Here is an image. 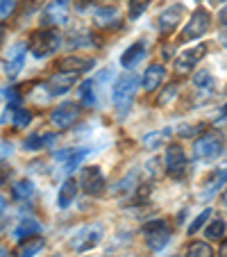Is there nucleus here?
<instances>
[{
  "mask_svg": "<svg viewBox=\"0 0 227 257\" xmlns=\"http://www.w3.org/2000/svg\"><path fill=\"white\" fill-rule=\"evenodd\" d=\"M222 151H225V141H222V137L218 132H204L193 144V157L202 162L216 160V157L222 155Z\"/></svg>",
  "mask_w": 227,
  "mask_h": 257,
  "instance_id": "obj_3",
  "label": "nucleus"
},
{
  "mask_svg": "<svg viewBox=\"0 0 227 257\" xmlns=\"http://www.w3.org/2000/svg\"><path fill=\"white\" fill-rule=\"evenodd\" d=\"M25 55H28V46L25 44H14L10 46V53L5 59V73L7 78H16L25 64Z\"/></svg>",
  "mask_w": 227,
  "mask_h": 257,
  "instance_id": "obj_12",
  "label": "nucleus"
},
{
  "mask_svg": "<svg viewBox=\"0 0 227 257\" xmlns=\"http://www.w3.org/2000/svg\"><path fill=\"white\" fill-rule=\"evenodd\" d=\"M204 55H207V46L204 44H198V46H193V48L184 50V53H179V57L175 59V71H177L179 75H186V73L193 71L195 64H198Z\"/></svg>",
  "mask_w": 227,
  "mask_h": 257,
  "instance_id": "obj_10",
  "label": "nucleus"
},
{
  "mask_svg": "<svg viewBox=\"0 0 227 257\" xmlns=\"http://www.w3.org/2000/svg\"><path fill=\"white\" fill-rule=\"evenodd\" d=\"M170 137V130H159V132H150L143 137V148L145 151H157L161 144H166Z\"/></svg>",
  "mask_w": 227,
  "mask_h": 257,
  "instance_id": "obj_24",
  "label": "nucleus"
},
{
  "mask_svg": "<svg viewBox=\"0 0 227 257\" xmlns=\"http://www.w3.org/2000/svg\"><path fill=\"white\" fill-rule=\"evenodd\" d=\"M220 257H227V241L220 246Z\"/></svg>",
  "mask_w": 227,
  "mask_h": 257,
  "instance_id": "obj_43",
  "label": "nucleus"
},
{
  "mask_svg": "<svg viewBox=\"0 0 227 257\" xmlns=\"http://www.w3.org/2000/svg\"><path fill=\"white\" fill-rule=\"evenodd\" d=\"M164 164H166V173L170 178H184L188 169V160L186 153L179 144H168L166 146V155H164Z\"/></svg>",
  "mask_w": 227,
  "mask_h": 257,
  "instance_id": "obj_7",
  "label": "nucleus"
},
{
  "mask_svg": "<svg viewBox=\"0 0 227 257\" xmlns=\"http://www.w3.org/2000/svg\"><path fill=\"white\" fill-rule=\"evenodd\" d=\"M193 84L198 89H211L213 87V78H211V73L209 71H198L193 75Z\"/></svg>",
  "mask_w": 227,
  "mask_h": 257,
  "instance_id": "obj_30",
  "label": "nucleus"
},
{
  "mask_svg": "<svg viewBox=\"0 0 227 257\" xmlns=\"http://www.w3.org/2000/svg\"><path fill=\"white\" fill-rule=\"evenodd\" d=\"M143 234H145V241H148L150 250H161V248L168 246V241H170V228L164 218H155V221L145 223Z\"/></svg>",
  "mask_w": 227,
  "mask_h": 257,
  "instance_id": "obj_5",
  "label": "nucleus"
},
{
  "mask_svg": "<svg viewBox=\"0 0 227 257\" xmlns=\"http://www.w3.org/2000/svg\"><path fill=\"white\" fill-rule=\"evenodd\" d=\"M32 194H34V185L30 180H21V182H16V185L12 187V196H14L16 200H25Z\"/></svg>",
  "mask_w": 227,
  "mask_h": 257,
  "instance_id": "obj_28",
  "label": "nucleus"
},
{
  "mask_svg": "<svg viewBox=\"0 0 227 257\" xmlns=\"http://www.w3.org/2000/svg\"><path fill=\"white\" fill-rule=\"evenodd\" d=\"M55 144V135H46V132H34V135H30L28 139L23 141V148L30 153L34 151H41V148H50V146Z\"/></svg>",
  "mask_w": 227,
  "mask_h": 257,
  "instance_id": "obj_22",
  "label": "nucleus"
},
{
  "mask_svg": "<svg viewBox=\"0 0 227 257\" xmlns=\"http://www.w3.org/2000/svg\"><path fill=\"white\" fill-rule=\"evenodd\" d=\"M164 78H166V68L161 64H150L145 68L143 78H141V87H143V91H155L164 82Z\"/></svg>",
  "mask_w": 227,
  "mask_h": 257,
  "instance_id": "obj_14",
  "label": "nucleus"
},
{
  "mask_svg": "<svg viewBox=\"0 0 227 257\" xmlns=\"http://www.w3.org/2000/svg\"><path fill=\"white\" fill-rule=\"evenodd\" d=\"M55 3H59V5H64V7H66L68 3H71V0H55Z\"/></svg>",
  "mask_w": 227,
  "mask_h": 257,
  "instance_id": "obj_46",
  "label": "nucleus"
},
{
  "mask_svg": "<svg viewBox=\"0 0 227 257\" xmlns=\"http://www.w3.org/2000/svg\"><path fill=\"white\" fill-rule=\"evenodd\" d=\"M5 207H7V200H5V196L0 194V214L5 212Z\"/></svg>",
  "mask_w": 227,
  "mask_h": 257,
  "instance_id": "obj_42",
  "label": "nucleus"
},
{
  "mask_svg": "<svg viewBox=\"0 0 227 257\" xmlns=\"http://www.w3.org/2000/svg\"><path fill=\"white\" fill-rule=\"evenodd\" d=\"M78 91H80V100H82L84 107L96 105V82H93V80H84Z\"/></svg>",
  "mask_w": 227,
  "mask_h": 257,
  "instance_id": "obj_26",
  "label": "nucleus"
},
{
  "mask_svg": "<svg viewBox=\"0 0 227 257\" xmlns=\"http://www.w3.org/2000/svg\"><path fill=\"white\" fill-rule=\"evenodd\" d=\"M143 57H145V44L143 41H136V44H132L130 48L121 55V66L123 68H134L136 64L143 62Z\"/></svg>",
  "mask_w": 227,
  "mask_h": 257,
  "instance_id": "obj_20",
  "label": "nucleus"
},
{
  "mask_svg": "<svg viewBox=\"0 0 227 257\" xmlns=\"http://www.w3.org/2000/svg\"><path fill=\"white\" fill-rule=\"evenodd\" d=\"M89 196H100L105 191V173L100 166H84L80 173V185Z\"/></svg>",
  "mask_w": 227,
  "mask_h": 257,
  "instance_id": "obj_9",
  "label": "nucleus"
},
{
  "mask_svg": "<svg viewBox=\"0 0 227 257\" xmlns=\"http://www.w3.org/2000/svg\"><path fill=\"white\" fill-rule=\"evenodd\" d=\"M96 3H100V0H78V3H75V7H78L80 12H84V10H89L91 5H96Z\"/></svg>",
  "mask_w": 227,
  "mask_h": 257,
  "instance_id": "obj_37",
  "label": "nucleus"
},
{
  "mask_svg": "<svg viewBox=\"0 0 227 257\" xmlns=\"http://www.w3.org/2000/svg\"><path fill=\"white\" fill-rule=\"evenodd\" d=\"M222 205H225V207H227V189L222 191Z\"/></svg>",
  "mask_w": 227,
  "mask_h": 257,
  "instance_id": "obj_45",
  "label": "nucleus"
},
{
  "mask_svg": "<svg viewBox=\"0 0 227 257\" xmlns=\"http://www.w3.org/2000/svg\"><path fill=\"white\" fill-rule=\"evenodd\" d=\"M78 182L75 180H64V185L59 187V194H57V205L62 209H66V207H71L73 203H75V196H78Z\"/></svg>",
  "mask_w": 227,
  "mask_h": 257,
  "instance_id": "obj_21",
  "label": "nucleus"
},
{
  "mask_svg": "<svg viewBox=\"0 0 227 257\" xmlns=\"http://www.w3.org/2000/svg\"><path fill=\"white\" fill-rule=\"evenodd\" d=\"M136 87H139V78H136L134 73H123V75H118L116 82H114V105H116L121 116H125L132 109Z\"/></svg>",
  "mask_w": 227,
  "mask_h": 257,
  "instance_id": "obj_1",
  "label": "nucleus"
},
{
  "mask_svg": "<svg viewBox=\"0 0 227 257\" xmlns=\"http://www.w3.org/2000/svg\"><path fill=\"white\" fill-rule=\"evenodd\" d=\"M211 3H216V5H220V3H227V0H211Z\"/></svg>",
  "mask_w": 227,
  "mask_h": 257,
  "instance_id": "obj_48",
  "label": "nucleus"
},
{
  "mask_svg": "<svg viewBox=\"0 0 227 257\" xmlns=\"http://www.w3.org/2000/svg\"><path fill=\"white\" fill-rule=\"evenodd\" d=\"M209 23H211V16H209L207 10H195L191 14V21L186 23V28L179 34V41L182 44H188V41H195L200 37H204L209 30Z\"/></svg>",
  "mask_w": 227,
  "mask_h": 257,
  "instance_id": "obj_6",
  "label": "nucleus"
},
{
  "mask_svg": "<svg viewBox=\"0 0 227 257\" xmlns=\"http://www.w3.org/2000/svg\"><path fill=\"white\" fill-rule=\"evenodd\" d=\"M44 239L41 237H30L28 241H23L21 243V248H19V252H16V257H34L37 252L44 248Z\"/></svg>",
  "mask_w": 227,
  "mask_h": 257,
  "instance_id": "obj_25",
  "label": "nucleus"
},
{
  "mask_svg": "<svg viewBox=\"0 0 227 257\" xmlns=\"http://www.w3.org/2000/svg\"><path fill=\"white\" fill-rule=\"evenodd\" d=\"M10 155H12V144L0 141V160H3V157H10Z\"/></svg>",
  "mask_w": 227,
  "mask_h": 257,
  "instance_id": "obj_38",
  "label": "nucleus"
},
{
  "mask_svg": "<svg viewBox=\"0 0 227 257\" xmlns=\"http://www.w3.org/2000/svg\"><path fill=\"white\" fill-rule=\"evenodd\" d=\"M39 232H41V223L37 218H23L19 223V228L14 230V237L25 241V239H30L32 234H39Z\"/></svg>",
  "mask_w": 227,
  "mask_h": 257,
  "instance_id": "obj_23",
  "label": "nucleus"
},
{
  "mask_svg": "<svg viewBox=\"0 0 227 257\" xmlns=\"http://www.w3.org/2000/svg\"><path fill=\"white\" fill-rule=\"evenodd\" d=\"M173 257H177V255H173Z\"/></svg>",
  "mask_w": 227,
  "mask_h": 257,
  "instance_id": "obj_49",
  "label": "nucleus"
},
{
  "mask_svg": "<svg viewBox=\"0 0 227 257\" xmlns=\"http://www.w3.org/2000/svg\"><path fill=\"white\" fill-rule=\"evenodd\" d=\"M218 39H220V44L227 48V28H222V30H220V34H218Z\"/></svg>",
  "mask_w": 227,
  "mask_h": 257,
  "instance_id": "obj_40",
  "label": "nucleus"
},
{
  "mask_svg": "<svg viewBox=\"0 0 227 257\" xmlns=\"http://www.w3.org/2000/svg\"><path fill=\"white\" fill-rule=\"evenodd\" d=\"M87 155H89V151L87 148H78V151H62V153H55V157L57 160H64V173L66 175H71L73 171L78 169L80 164H82L84 160H87Z\"/></svg>",
  "mask_w": 227,
  "mask_h": 257,
  "instance_id": "obj_13",
  "label": "nucleus"
},
{
  "mask_svg": "<svg viewBox=\"0 0 227 257\" xmlns=\"http://www.w3.org/2000/svg\"><path fill=\"white\" fill-rule=\"evenodd\" d=\"M5 32H7L5 25H0V44H3V37H5Z\"/></svg>",
  "mask_w": 227,
  "mask_h": 257,
  "instance_id": "obj_44",
  "label": "nucleus"
},
{
  "mask_svg": "<svg viewBox=\"0 0 227 257\" xmlns=\"http://www.w3.org/2000/svg\"><path fill=\"white\" fill-rule=\"evenodd\" d=\"M41 23L44 25H66L68 23V14H66V7L59 5V3H50L48 7L44 10V16H41Z\"/></svg>",
  "mask_w": 227,
  "mask_h": 257,
  "instance_id": "obj_18",
  "label": "nucleus"
},
{
  "mask_svg": "<svg viewBox=\"0 0 227 257\" xmlns=\"http://www.w3.org/2000/svg\"><path fill=\"white\" fill-rule=\"evenodd\" d=\"M32 121V114L28 109H14V127H28Z\"/></svg>",
  "mask_w": 227,
  "mask_h": 257,
  "instance_id": "obj_32",
  "label": "nucleus"
},
{
  "mask_svg": "<svg viewBox=\"0 0 227 257\" xmlns=\"http://www.w3.org/2000/svg\"><path fill=\"white\" fill-rule=\"evenodd\" d=\"M218 21H220L222 28H227V5L220 7V12H218Z\"/></svg>",
  "mask_w": 227,
  "mask_h": 257,
  "instance_id": "obj_39",
  "label": "nucleus"
},
{
  "mask_svg": "<svg viewBox=\"0 0 227 257\" xmlns=\"http://www.w3.org/2000/svg\"><path fill=\"white\" fill-rule=\"evenodd\" d=\"M186 257H213V250H211V246H209V243L195 241V243H191V246H188Z\"/></svg>",
  "mask_w": 227,
  "mask_h": 257,
  "instance_id": "obj_29",
  "label": "nucleus"
},
{
  "mask_svg": "<svg viewBox=\"0 0 227 257\" xmlns=\"http://www.w3.org/2000/svg\"><path fill=\"white\" fill-rule=\"evenodd\" d=\"M222 185H227V166L216 169L211 175H209L207 182H204V189H202V194H200V196H202V198H211V196L216 194Z\"/></svg>",
  "mask_w": 227,
  "mask_h": 257,
  "instance_id": "obj_19",
  "label": "nucleus"
},
{
  "mask_svg": "<svg viewBox=\"0 0 227 257\" xmlns=\"http://www.w3.org/2000/svg\"><path fill=\"white\" fill-rule=\"evenodd\" d=\"M177 91H179L177 84H168V87L164 89V93H161V96L157 98V102H159V105H168V102L173 100L175 96H177Z\"/></svg>",
  "mask_w": 227,
  "mask_h": 257,
  "instance_id": "obj_35",
  "label": "nucleus"
},
{
  "mask_svg": "<svg viewBox=\"0 0 227 257\" xmlns=\"http://www.w3.org/2000/svg\"><path fill=\"white\" fill-rule=\"evenodd\" d=\"M202 123H195V125H188V123H184V125H179V135H182V137H193V135H198V132L200 130H202Z\"/></svg>",
  "mask_w": 227,
  "mask_h": 257,
  "instance_id": "obj_36",
  "label": "nucleus"
},
{
  "mask_svg": "<svg viewBox=\"0 0 227 257\" xmlns=\"http://www.w3.org/2000/svg\"><path fill=\"white\" fill-rule=\"evenodd\" d=\"M78 118H80V105L78 102H68V100L57 105L53 109V114H50V123L57 130H68Z\"/></svg>",
  "mask_w": 227,
  "mask_h": 257,
  "instance_id": "obj_8",
  "label": "nucleus"
},
{
  "mask_svg": "<svg viewBox=\"0 0 227 257\" xmlns=\"http://www.w3.org/2000/svg\"><path fill=\"white\" fill-rule=\"evenodd\" d=\"M96 66V59L93 57H64L62 62H59V68H62L64 73H89L91 68Z\"/></svg>",
  "mask_w": 227,
  "mask_h": 257,
  "instance_id": "obj_16",
  "label": "nucleus"
},
{
  "mask_svg": "<svg viewBox=\"0 0 227 257\" xmlns=\"http://www.w3.org/2000/svg\"><path fill=\"white\" fill-rule=\"evenodd\" d=\"M25 46H28L32 57L44 59V57H48V55H53L55 50L62 46V37H59L55 30L44 28V30H37V32L30 34V41Z\"/></svg>",
  "mask_w": 227,
  "mask_h": 257,
  "instance_id": "obj_2",
  "label": "nucleus"
},
{
  "mask_svg": "<svg viewBox=\"0 0 227 257\" xmlns=\"http://www.w3.org/2000/svg\"><path fill=\"white\" fill-rule=\"evenodd\" d=\"M227 232V221L225 218H213L209 221V225L204 228V237L207 239H222Z\"/></svg>",
  "mask_w": 227,
  "mask_h": 257,
  "instance_id": "obj_27",
  "label": "nucleus"
},
{
  "mask_svg": "<svg viewBox=\"0 0 227 257\" xmlns=\"http://www.w3.org/2000/svg\"><path fill=\"white\" fill-rule=\"evenodd\" d=\"M93 23H96L98 28H114V25L121 23V12L111 5L100 7V10H96V14H93Z\"/></svg>",
  "mask_w": 227,
  "mask_h": 257,
  "instance_id": "obj_17",
  "label": "nucleus"
},
{
  "mask_svg": "<svg viewBox=\"0 0 227 257\" xmlns=\"http://www.w3.org/2000/svg\"><path fill=\"white\" fill-rule=\"evenodd\" d=\"M182 19H184V5L175 3V5L166 7V10L157 16V30H159L161 34H170L173 30H177Z\"/></svg>",
  "mask_w": 227,
  "mask_h": 257,
  "instance_id": "obj_11",
  "label": "nucleus"
},
{
  "mask_svg": "<svg viewBox=\"0 0 227 257\" xmlns=\"http://www.w3.org/2000/svg\"><path fill=\"white\" fill-rule=\"evenodd\" d=\"M0 257H7V250L3 246H0Z\"/></svg>",
  "mask_w": 227,
  "mask_h": 257,
  "instance_id": "obj_47",
  "label": "nucleus"
},
{
  "mask_svg": "<svg viewBox=\"0 0 227 257\" xmlns=\"http://www.w3.org/2000/svg\"><path fill=\"white\" fill-rule=\"evenodd\" d=\"M150 0H130V16L132 19H136V16H141L145 10H148Z\"/></svg>",
  "mask_w": 227,
  "mask_h": 257,
  "instance_id": "obj_34",
  "label": "nucleus"
},
{
  "mask_svg": "<svg viewBox=\"0 0 227 257\" xmlns=\"http://www.w3.org/2000/svg\"><path fill=\"white\" fill-rule=\"evenodd\" d=\"M225 118H227V105H225V107H222V109H220V114H218V118H216V121L220 123V121H225Z\"/></svg>",
  "mask_w": 227,
  "mask_h": 257,
  "instance_id": "obj_41",
  "label": "nucleus"
},
{
  "mask_svg": "<svg viewBox=\"0 0 227 257\" xmlns=\"http://www.w3.org/2000/svg\"><path fill=\"white\" fill-rule=\"evenodd\" d=\"M16 5H19V0H0V21L10 19L14 14Z\"/></svg>",
  "mask_w": 227,
  "mask_h": 257,
  "instance_id": "obj_33",
  "label": "nucleus"
},
{
  "mask_svg": "<svg viewBox=\"0 0 227 257\" xmlns=\"http://www.w3.org/2000/svg\"><path fill=\"white\" fill-rule=\"evenodd\" d=\"M100 241H102V225L89 223V225H82L78 232H73L71 248L78 252H89V250L100 246Z\"/></svg>",
  "mask_w": 227,
  "mask_h": 257,
  "instance_id": "obj_4",
  "label": "nucleus"
},
{
  "mask_svg": "<svg viewBox=\"0 0 227 257\" xmlns=\"http://www.w3.org/2000/svg\"><path fill=\"white\" fill-rule=\"evenodd\" d=\"M209 216H211V207H209V209H204V212H200L198 216H195V221H193V223L188 225V230H186V232H188V234H195L200 228H202L204 223H207V218H209Z\"/></svg>",
  "mask_w": 227,
  "mask_h": 257,
  "instance_id": "obj_31",
  "label": "nucleus"
},
{
  "mask_svg": "<svg viewBox=\"0 0 227 257\" xmlns=\"http://www.w3.org/2000/svg\"><path fill=\"white\" fill-rule=\"evenodd\" d=\"M75 80H78V75H75V73H55L53 78L48 80L50 96H62V93H66L68 89L75 84Z\"/></svg>",
  "mask_w": 227,
  "mask_h": 257,
  "instance_id": "obj_15",
  "label": "nucleus"
}]
</instances>
